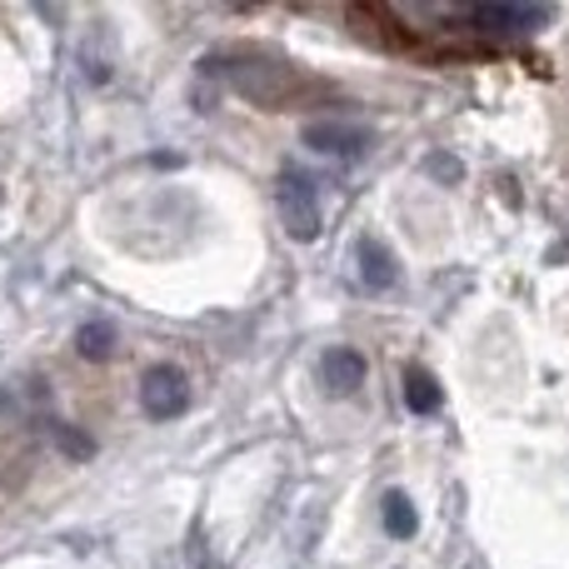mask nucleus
Listing matches in <instances>:
<instances>
[{
	"label": "nucleus",
	"instance_id": "12",
	"mask_svg": "<svg viewBox=\"0 0 569 569\" xmlns=\"http://www.w3.org/2000/svg\"><path fill=\"white\" fill-rule=\"evenodd\" d=\"M435 170H440L445 180H455V166H450V156H435Z\"/></svg>",
	"mask_w": 569,
	"mask_h": 569
},
{
	"label": "nucleus",
	"instance_id": "10",
	"mask_svg": "<svg viewBox=\"0 0 569 569\" xmlns=\"http://www.w3.org/2000/svg\"><path fill=\"white\" fill-rule=\"evenodd\" d=\"M385 530H390L395 540H410V535L420 530V515H415V505H410V495L405 490L385 495Z\"/></svg>",
	"mask_w": 569,
	"mask_h": 569
},
{
	"label": "nucleus",
	"instance_id": "11",
	"mask_svg": "<svg viewBox=\"0 0 569 569\" xmlns=\"http://www.w3.org/2000/svg\"><path fill=\"white\" fill-rule=\"evenodd\" d=\"M46 430H50V440L70 455V460H90V455H96V440L80 435V430H70V425H46Z\"/></svg>",
	"mask_w": 569,
	"mask_h": 569
},
{
	"label": "nucleus",
	"instance_id": "5",
	"mask_svg": "<svg viewBox=\"0 0 569 569\" xmlns=\"http://www.w3.org/2000/svg\"><path fill=\"white\" fill-rule=\"evenodd\" d=\"M370 130L365 126H350V120H315L305 126V146L320 150V156H340V160H355L370 150Z\"/></svg>",
	"mask_w": 569,
	"mask_h": 569
},
{
	"label": "nucleus",
	"instance_id": "6",
	"mask_svg": "<svg viewBox=\"0 0 569 569\" xmlns=\"http://www.w3.org/2000/svg\"><path fill=\"white\" fill-rule=\"evenodd\" d=\"M365 355L360 350H350V345H335V350H325L320 355V385L330 395H355L365 385Z\"/></svg>",
	"mask_w": 569,
	"mask_h": 569
},
{
	"label": "nucleus",
	"instance_id": "3",
	"mask_svg": "<svg viewBox=\"0 0 569 569\" xmlns=\"http://www.w3.org/2000/svg\"><path fill=\"white\" fill-rule=\"evenodd\" d=\"M276 206H280V226L290 230V240L310 246V240L320 236V200H315V180L305 176V170H284Z\"/></svg>",
	"mask_w": 569,
	"mask_h": 569
},
{
	"label": "nucleus",
	"instance_id": "2",
	"mask_svg": "<svg viewBox=\"0 0 569 569\" xmlns=\"http://www.w3.org/2000/svg\"><path fill=\"white\" fill-rule=\"evenodd\" d=\"M550 16L555 10L525 6V0H480V6H470L455 26L480 30V36H495V40H515V36H535V30H545Z\"/></svg>",
	"mask_w": 569,
	"mask_h": 569
},
{
	"label": "nucleus",
	"instance_id": "9",
	"mask_svg": "<svg viewBox=\"0 0 569 569\" xmlns=\"http://www.w3.org/2000/svg\"><path fill=\"white\" fill-rule=\"evenodd\" d=\"M76 350L86 355V360H110L116 355V325L110 320H90L76 330Z\"/></svg>",
	"mask_w": 569,
	"mask_h": 569
},
{
	"label": "nucleus",
	"instance_id": "4",
	"mask_svg": "<svg viewBox=\"0 0 569 569\" xmlns=\"http://www.w3.org/2000/svg\"><path fill=\"white\" fill-rule=\"evenodd\" d=\"M140 405H146L150 420H176L190 405V380L176 365H150L146 380H140Z\"/></svg>",
	"mask_w": 569,
	"mask_h": 569
},
{
	"label": "nucleus",
	"instance_id": "7",
	"mask_svg": "<svg viewBox=\"0 0 569 569\" xmlns=\"http://www.w3.org/2000/svg\"><path fill=\"white\" fill-rule=\"evenodd\" d=\"M355 260H360V280L370 284V290H390V284L400 280V260H395L390 246L375 236H365L360 246H355Z\"/></svg>",
	"mask_w": 569,
	"mask_h": 569
},
{
	"label": "nucleus",
	"instance_id": "1",
	"mask_svg": "<svg viewBox=\"0 0 569 569\" xmlns=\"http://www.w3.org/2000/svg\"><path fill=\"white\" fill-rule=\"evenodd\" d=\"M210 70H220L236 96L256 100V106H266V110H305V106L340 100L330 86H320L315 76H305L290 60H276V56H226Z\"/></svg>",
	"mask_w": 569,
	"mask_h": 569
},
{
	"label": "nucleus",
	"instance_id": "8",
	"mask_svg": "<svg viewBox=\"0 0 569 569\" xmlns=\"http://www.w3.org/2000/svg\"><path fill=\"white\" fill-rule=\"evenodd\" d=\"M440 400H445L440 380H435L425 365H410V370H405V405H410L415 415H435L440 410Z\"/></svg>",
	"mask_w": 569,
	"mask_h": 569
},
{
	"label": "nucleus",
	"instance_id": "13",
	"mask_svg": "<svg viewBox=\"0 0 569 569\" xmlns=\"http://www.w3.org/2000/svg\"><path fill=\"white\" fill-rule=\"evenodd\" d=\"M0 200H6V190H0Z\"/></svg>",
	"mask_w": 569,
	"mask_h": 569
}]
</instances>
